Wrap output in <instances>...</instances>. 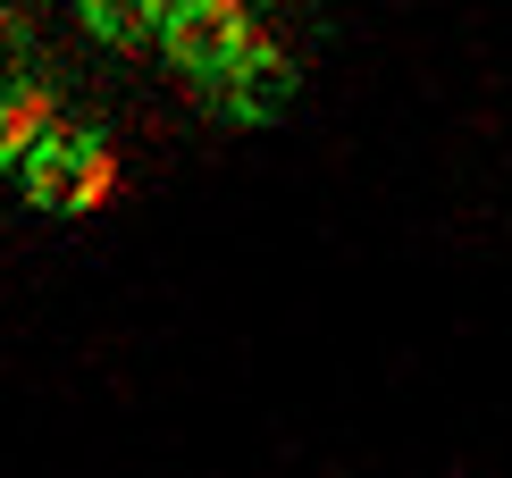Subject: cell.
I'll return each mask as SVG.
<instances>
[{
	"instance_id": "cell-1",
	"label": "cell",
	"mask_w": 512,
	"mask_h": 478,
	"mask_svg": "<svg viewBox=\"0 0 512 478\" xmlns=\"http://www.w3.org/2000/svg\"><path fill=\"white\" fill-rule=\"evenodd\" d=\"M101 185H110V143H101L93 126H51V135L26 151V193L42 210H84Z\"/></svg>"
},
{
	"instance_id": "cell-2",
	"label": "cell",
	"mask_w": 512,
	"mask_h": 478,
	"mask_svg": "<svg viewBox=\"0 0 512 478\" xmlns=\"http://www.w3.org/2000/svg\"><path fill=\"white\" fill-rule=\"evenodd\" d=\"M160 42H168L194 76H219V68H236L244 51H261V42H252V17L236 9V0H185V9H168Z\"/></svg>"
},
{
	"instance_id": "cell-3",
	"label": "cell",
	"mask_w": 512,
	"mask_h": 478,
	"mask_svg": "<svg viewBox=\"0 0 512 478\" xmlns=\"http://www.w3.org/2000/svg\"><path fill=\"white\" fill-rule=\"evenodd\" d=\"M210 93H219L227 118H269L277 101H286V59H277V51H244L236 68L210 76Z\"/></svg>"
},
{
	"instance_id": "cell-4",
	"label": "cell",
	"mask_w": 512,
	"mask_h": 478,
	"mask_svg": "<svg viewBox=\"0 0 512 478\" xmlns=\"http://www.w3.org/2000/svg\"><path fill=\"white\" fill-rule=\"evenodd\" d=\"M42 135H51V126H42V93H26V84H0V160H26Z\"/></svg>"
},
{
	"instance_id": "cell-5",
	"label": "cell",
	"mask_w": 512,
	"mask_h": 478,
	"mask_svg": "<svg viewBox=\"0 0 512 478\" xmlns=\"http://www.w3.org/2000/svg\"><path fill=\"white\" fill-rule=\"evenodd\" d=\"M93 26L110 34V42H152V34L168 26V9H110V0H101V9H93Z\"/></svg>"
}]
</instances>
